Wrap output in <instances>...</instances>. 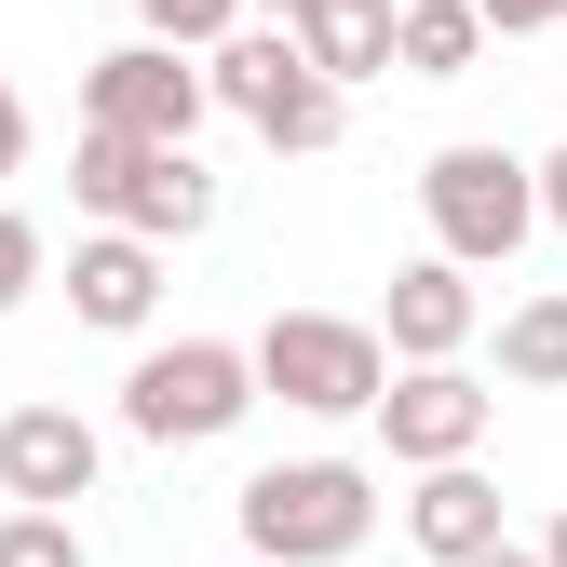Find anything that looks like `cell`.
<instances>
[{"label":"cell","instance_id":"cell-1","mask_svg":"<svg viewBox=\"0 0 567 567\" xmlns=\"http://www.w3.org/2000/svg\"><path fill=\"white\" fill-rule=\"evenodd\" d=\"M230 514H244L257 567H338L379 540V473L365 460H270V473H244Z\"/></svg>","mask_w":567,"mask_h":567},{"label":"cell","instance_id":"cell-2","mask_svg":"<svg viewBox=\"0 0 567 567\" xmlns=\"http://www.w3.org/2000/svg\"><path fill=\"white\" fill-rule=\"evenodd\" d=\"M244 405H270L257 338H163V351L122 365V433L135 446H217V433H244Z\"/></svg>","mask_w":567,"mask_h":567},{"label":"cell","instance_id":"cell-3","mask_svg":"<svg viewBox=\"0 0 567 567\" xmlns=\"http://www.w3.org/2000/svg\"><path fill=\"white\" fill-rule=\"evenodd\" d=\"M419 217H433V257L460 270H514L540 230V163H514L501 135H460V150L419 163Z\"/></svg>","mask_w":567,"mask_h":567},{"label":"cell","instance_id":"cell-4","mask_svg":"<svg viewBox=\"0 0 567 567\" xmlns=\"http://www.w3.org/2000/svg\"><path fill=\"white\" fill-rule=\"evenodd\" d=\"M68 203H82L95 230H135V244H189L217 230V176H203V150H135V135H95L68 150Z\"/></svg>","mask_w":567,"mask_h":567},{"label":"cell","instance_id":"cell-5","mask_svg":"<svg viewBox=\"0 0 567 567\" xmlns=\"http://www.w3.org/2000/svg\"><path fill=\"white\" fill-rule=\"evenodd\" d=\"M257 392L298 405V419H379L392 338L351 324V311H270V324H257Z\"/></svg>","mask_w":567,"mask_h":567},{"label":"cell","instance_id":"cell-6","mask_svg":"<svg viewBox=\"0 0 567 567\" xmlns=\"http://www.w3.org/2000/svg\"><path fill=\"white\" fill-rule=\"evenodd\" d=\"M203 82H217V109H244L284 163H311V150H338V135H351V95L298 54V28H244V41H217V54H203Z\"/></svg>","mask_w":567,"mask_h":567},{"label":"cell","instance_id":"cell-7","mask_svg":"<svg viewBox=\"0 0 567 567\" xmlns=\"http://www.w3.org/2000/svg\"><path fill=\"white\" fill-rule=\"evenodd\" d=\"M203 109H217V82H203V54H176V41H109L82 68V122L135 135V150H189Z\"/></svg>","mask_w":567,"mask_h":567},{"label":"cell","instance_id":"cell-8","mask_svg":"<svg viewBox=\"0 0 567 567\" xmlns=\"http://www.w3.org/2000/svg\"><path fill=\"white\" fill-rule=\"evenodd\" d=\"M486 419H501V392H486L473 365H392V392H379V446H392L405 473H460V460L486 446Z\"/></svg>","mask_w":567,"mask_h":567},{"label":"cell","instance_id":"cell-9","mask_svg":"<svg viewBox=\"0 0 567 567\" xmlns=\"http://www.w3.org/2000/svg\"><path fill=\"white\" fill-rule=\"evenodd\" d=\"M95 473H109V446H95L82 405H14V419H0V501H14V514L95 501Z\"/></svg>","mask_w":567,"mask_h":567},{"label":"cell","instance_id":"cell-10","mask_svg":"<svg viewBox=\"0 0 567 567\" xmlns=\"http://www.w3.org/2000/svg\"><path fill=\"white\" fill-rule=\"evenodd\" d=\"M473 324H486V298H473V270H460V257H405V270H392V298H379L392 365H460Z\"/></svg>","mask_w":567,"mask_h":567},{"label":"cell","instance_id":"cell-11","mask_svg":"<svg viewBox=\"0 0 567 567\" xmlns=\"http://www.w3.org/2000/svg\"><path fill=\"white\" fill-rule=\"evenodd\" d=\"M68 311H82L95 338H150V311H163V244H135V230L68 244Z\"/></svg>","mask_w":567,"mask_h":567},{"label":"cell","instance_id":"cell-12","mask_svg":"<svg viewBox=\"0 0 567 567\" xmlns=\"http://www.w3.org/2000/svg\"><path fill=\"white\" fill-rule=\"evenodd\" d=\"M405 540L433 554V567H473V554H501V540H514V527H501V486H486L473 460H460V473H419V486H405Z\"/></svg>","mask_w":567,"mask_h":567},{"label":"cell","instance_id":"cell-13","mask_svg":"<svg viewBox=\"0 0 567 567\" xmlns=\"http://www.w3.org/2000/svg\"><path fill=\"white\" fill-rule=\"evenodd\" d=\"M392 28H405V0H324V14L298 28V54L351 95V82H379V68H392Z\"/></svg>","mask_w":567,"mask_h":567},{"label":"cell","instance_id":"cell-14","mask_svg":"<svg viewBox=\"0 0 567 567\" xmlns=\"http://www.w3.org/2000/svg\"><path fill=\"white\" fill-rule=\"evenodd\" d=\"M473 54H486V14H473V0H405V28H392V68H405V82H460Z\"/></svg>","mask_w":567,"mask_h":567},{"label":"cell","instance_id":"cell-15","mask_svg":"<svg viewBox=\"0 0 567 567\" xmlns=\"http://www.w3.org/2000/svg\"><path fill=\"white\" fill-rule=\"evenodd\" d=\"M501 379L514 392H567V298H514L501 311Z\"/></svg>","mask_w":567,"mask_h":567},{"label":"cell","instance_id":"cell-16","mask_svg":"<svg viewBox=\"0 0 567 567\" xmlns=\"http://www.w3.org/2000/svg\"><path fill=\"white\" fill-rule=\"evenodd\" d=\"M244 14H257V0H135V41H176V54H217V41H244Z\"/></svg>","mask_w":567,"mask_h":567},{"label":"cell","instance_id":"cell-17","mask_svg":"<svg viewBox=\"0 0 567 567\" xmlns=\"http://www.w3.org/2000/svg\"><path fill=\"white\" fill-rule=\"evenodd\" d=\"M0 567H95L68 514H0Z\"/></svg>","mask_w":567,"mask_h":567},{"label":"cell","instance_id":"cell-18","mask_svg":"<svg viewBox=\"0 0 567 567\" xmlns=\"http://www.w3.org/2000/svg\"><path fill=\"white\" fill-rule=\"evenodd\" d=\"M28 284H41V217H14V203H0V324H14Z\"/></svg>","mask_w":567,"mask_h":567},{"label":"cell","instance_id":"cell-19","mask_svg":"<svg viewBox=\"0 0 567 567\" xmlns=\"http://www.w3.org/2000/svg\"><path fill=\"white\" fill-rule=\"evenodd\" d=\"M486 41H527V28H567V0H473Z\"/></svg>","mask_w":567,"mask_h":567},{"label":"cell","instance_id":"cell-20","mask_svg":"<svg viewBox=\"0 0 567 567\" xmlns=\"http://www.w3.org/2000/svg\"><path fill=\"white\" fill-rule=\"evenodd\" d=\"M0 176H28V95L0 82Z\"/></svg>","mask_w":567,"mask_h":567},{"label":"cell","instance_id":"cell-21","mask_svg":"<svg viewBox=\"0 0 567 567\" xmlns=\"http://www.w3.org/2000/svg\"><path fill=\"white\" fill-rule=\"evenodd\" d=\"M540 230H567V150H540Z\"/></svg>","mask_w":567,"mask_h":567},{"label":"cell","instance_id":"cell-22","mask_svg":"<svg viewBox=\"0 0 567 567\" xmlns=\"http://www.w3.org/2000/svg\"><path fill=\"white\" fill-rule=\"evenodd\" d=\"M324 14V0H257V28H311Z\"/></svg>","mask_w":567,"mask_h":567},{"label":"cell","instance_id":"cell-23","mask_svg":"<svg viewBox=\"0 0 567 567\" xmlns=\"http://www.w3.org/2000/svg\"><path fill=\"white\" fill-rule=\"evenodd\" d=\"M473 567H540V540H501V554H473Z\"/></svg>","mask_w":567,"mask_h":567},{"label":"cell","instance_id":"cell-24","mask_svg":"<svg viewBox=\"0 0 567 567\" xmlns=\"http://www.w3.org/2000/svg\"><path fill=\"white\" fill-rule=\"evenodd\" d=\"M540 567H567V501H554V527H540Z\"/></svg>","mask_w":567,"mask_h":567},{"label":"cell","instance_id":"cell-25","mask_svg":"<svg viewBox=\"0 0 567 567\" xmlns=\"http://www.w3.org/2000/svg\"><path fill=\"white\" fill-rule=\"evenodd\" d=\"M244 567H257V554H244Z\"/></svg>","mask_w":567,"mask_h":567}]
</instances>
